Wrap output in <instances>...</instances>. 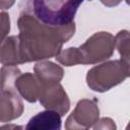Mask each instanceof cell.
<instances>
[{
    "label": "cell",
    "instance_id": "obj_2",
    "mask_svg": "<svg viewBox=\"0 0 130 130\" xmlns=\"http://www.w3.org/2000/svg\"><path fill=\"white\" fill-rule=\"evenodd\" d=\"M61 116L55 111H43L28 121L26 129L38 130H60L61 129Z\"/></svg>",
    "mask_w": 130,
    "mask_h": 130
},
{
    "label": "cell",
    "instance_id": "obj_1",
    "mask_svg": "<svg viewBox=\"0 0 130 130\" xmlns=\"http://www.w3.org/2000/svg\"><path fill=\"white\" fill-rule=\"evenodd\" d=\"M83 0H32L35 16L45 24L63 26L70 23Z\"/></svg>",
    "mask_w": 130,
    "mask_h": 130
}]
</instances>
